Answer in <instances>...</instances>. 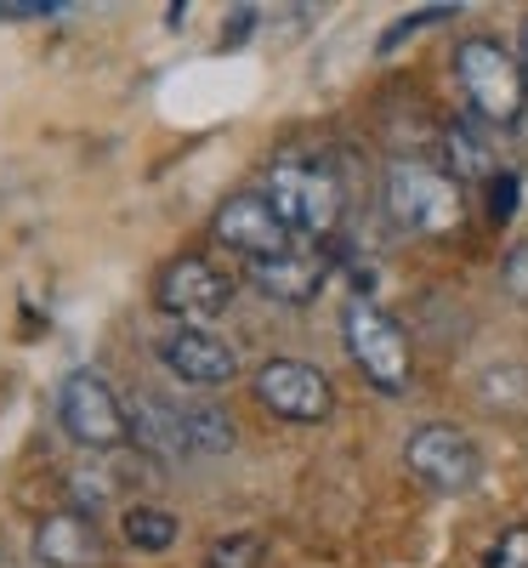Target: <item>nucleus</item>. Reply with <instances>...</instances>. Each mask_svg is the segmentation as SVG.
<instances>
[{
  "label": "nucleus",
  "instance_id": "obj_1",
  "mask_svg": "<svg viewBox=\"0 0 528 568\" xmlns=\"http://www.w3.org/2000/svg\"><path fill=\"white\" fill-rule=\"evenodd\" d=\"M262 194L273 200L284 227L307 233V240H329V233L342 227V211H347L342 176H335V165L318 160V154H284V160H273V176H267Z\"/></svg>",
  "mask_w": 528,
  "mask_h": 568
},
{
  "label": "nucleus",
  "instance_id": "obj_2",
  "mask_svg": "<svg viewBox=\"0 0 528 568\" xmlns=\"http://www.w3.org/2000/svg\"><path fill=\"white\" fill-rule=\"evenodd\" d=\"M455 80L471 103V120L484 125H517L528 109V69L495 34H471L455 45Z\"/></svg>",
  "mask_w": 528,
  "mask_h": 568
},
{
  "label": "nucleus",
  "instance_id": "obj_3",
  "mask_svg": "<svg viewBox=\"0 0 528 568\" xmlns=\"http://www.w3.org/2000/svg\"><path fill=\"white\" fill-rule=\"evenodd\" d=\"M342 342H347V358L358 364V375L375 393H387V398L409 393V382H415L409 336L387 307H375L369 296H353L347 313H342Z\"/></svg>",
  "mask_w": 528,
  "mask_h": 568
},
{
  "label": "nucleus",
  "instance_id": "obj_4",
  "mask_svg": "<svg viewBox=\"0 0 528 568\" xmlns=\"http://www.w3.org/2000/svg\"><path fill=\"white\" fill-rule=\"evenodd\" d=\"M387 211L404 233L444 240L460 227V182L426 160H393L387 165Z\"/></svg>",
  "mask_w": 528,
  "mask_h": 568
},
{
  "label": "nucleus",
  "instance_id": "obj_5",
  "mask_svg": "<svg viewBox=\"0 0 528 568\" xmlns=\"http://www.w3.org/2000/svg\"><path fill=\"white\" fill-rule=\"evenodd\" d=\"M58 426L85 449H114L131 438L125 404L98 369H69L58 382Z\"/></svg>",
  "mask_w": 528,
  "mask_h": 568
},
{
  "label": "nucleus",
  "instance_id": "obj_6",
  "mask_svg": "<svg viewBox=\"0 0 528 568\" xmlns=\"http://www.w3.org/2000/svg\"><path fill=\"white\" fill-rule=\"evenodd\" d=\"M256 404L278 420H291V426H324L329 409H335V387H329V375L307 358H267L256 369Z\"/></svg>",
  "mask_w": 528,
  "mask_h": 568
},
{
  "label": "nucleus",
  "instance_id": "obj_7",
  "mask_svg": "<svg viewBox=\"0 0 528 568\" xmlns=\"http://www.w3.org/2000/svg\"><path fill=\"white\" fill-rule=\"evenodd\" d=\"M404 466H409V478H420L426 489H438V495H466L477 478H484V455H477V444L460 433V426H444V420L415 426L409 444H404Z\"/></svg>",
  "mask_w": 528,
  "mask_h": 568
},
{
  "label": "nucleus",
  "instance_id": "obj_8",
  "mask_svg": "<svg viewBox=\"0 0 528 568\" xmlns=\"http://www.w3.org/2000/svg\"><path fill=\"white\" fill-rule=\"evenodd\" d=\"M154 302L176 324H205V318H216L233 302V278L211 256H176L154 278Z\"/></svg>",
  "mask_w": 528,
  "mask_h": 568
},
{
  "label": "nucleus",
  "instance_id": "obj_9",
  "mask_svg": "<svg viewBox=\"0 0 528 568\" xmlns=\"http://www.w3.org/2000/svg\"><path fill=\"white\" fill-rule=\"evenodd\" d=\"M211 233H216V245L238 251L251 267H256V262H273V256H284V251H296V233L284 227V216L273 211L267 194H233V200L216 211Z\"/></svg>",
  "mask_w": 528,
  "mask_h": 568
},
{
  "label": "nucleus",
  "instance_id": "obj_10",
  "mask_svg": "<svg viewBox=\"0 0 528 568\" xmlns=\"http://www.w3.org/2000/svg\"><path fill=\"white\" fill-rule=\"evenodd\" d=\"M160 364L187 387H227L238 375V353L216 336V329H200V324H176L154 342Z\"/></svg>",
  "mask_w": 528,
  "mask_h": 568
},
{
  "label": "nucleus",
  "instance_id": "obj_11",
  "mask_svg": "<svg viewBox=\"0 0 528 568\" xmlns=\"http://www.w3.org/2000/svg\"><path fill=\"white\" fill-rule=\"evenodd\" d=\"M131 420V444L149 455L154 466H176V460H194V438H187V404H171L160 393H142L125 404Z\"/></svg>",
  "mask_w": 528,
  "mask_h": 568
},
{
  "label": "nucleus",
  "instance_id": "obj_12",
  "mask_svg": "<svg viewBox=\"0 0 528 568\" xmlns=\"http://www.w3.org/2000/svg\"><path fill=\"white\" fill-rule=\"evenodd\" d=\"M34 557L45 568H103L109 557V540L98 529V517L69 506V511H52L34 524Z\"/></svg>",
  "mask_w": 528,
  "mask_h": 568
},
{
  "label": "nucleus",
  "instance_id": "obj_13",
  "mask_svg": "<svg viewBox=\"0 0 528 568\" xmlns=\"http://www.w3.org/2000/svg\"><path fill=\"white\" fill-rule=\"evenodd\" d=\"M251 278H256V291H262V296L302 307V302H313V296L324 291L329 262H324L318 251H284V256H273V262H256Z\"/></svg>",
  "mask_w": 528,
  "mask_h": 568
},
{
  "label": "nucleus",
  "instance_id": "obj_14",
  "mask_svg": "<svg viewBox=\"0 0 528 568\" xmlns=\"http://www.w3.org/2000/svg\"><path fill=\"white\" fill-rule=\"evenodd\" d=\"M444 160H449L455 182H495L500 176V160H495V142H489L484 120H455L444 131Z\"/></svg>",
  "mask_w": 528,
  "mask_h": 568
},
{
  "label": "nucleus",
  "instance_id": "obj_15",
  "mask_svg": "<svg viewBox=\"0 0 528 568\" xmlns=\"http://www.w3.org/2000/svg\"><path fill=\"white\" fill-rule=\"evenodd\" d=\"M120 529H125V546H136L142 557L171 551V546H176V535H182V524H176V517H171L165 506H125Z\"/></svg>",
  "mask_w": 528,
  "mask_h": 568
},
{
  "label": "nucleus",
  "instance_id": "obj_16",
  "mask_svg": "<svg viewBox=\"0 0 528 568\" xmlns=\"http://www.w3.org/2000/svg\"><path fill=\"white\" fill-rule=\"evenodd\" d=\"M187 438H194V460L227 455L233 449V420L216 404H187Z\"/></svg>",
  "mask_w": 528,
  "mask_h": 568
},
{
  "label": "nucleus",
  "instance_id": "obj_17",
  "mask_svg": "<svg viewBox=\"0 0 528 568\" xmlns=\"http://www.w3.org/2000/svg\"><path fill=\"white\" fill-rule=\"evenodd\" d=\"M262 557H267L262 535H227L211 546V568H262Z\"/></svg>",
  "mask_w": 528,
  "mask_h": 568
},
{
  "label": "nucleus",
  "instance_id": "obj_18",
  "mask_svg": "<svg viewBox=\"0 0 528 568\" xmlns=\"http://www.w3.org/2000/svg\"><path fill=\"white\" fill-rule=\"evenodd\" d=\"M484 568H528V524H511L495 546H489V562Z\"/></svg>",
  "mask_w": 528,
  "mask_h": 568
},
{
  "label": "nucleus",
  "instance_id": "obj_19",
  "mask_svg": "<svg viewBox=\"0 0 528 568\" xmlns=\"http://www.w3.org/2000/svg\"><path fill=\"white\" fill-rule=\"evenodd\" d=\"M69 12L63 0H0V23H29V18H58Z\"/></svg>",
  "mask_w": 528,
  "mask_h": 568
},
{
  "label": "nucleus",
  "instance_id": "obj_20",
  "mask_svg": "<svg viewBox=\"0 0 528 568\" xmlns=\"http://www.w3.org/2000/svg\"><path fill=\"white\" fill-rule=\"evenodd\" d=\"M511 211H517V171H500V176H495V200H489V216H495V222H506Z\"/></svg>",
  "mask_w": 528,
  "mask_h": 568
},
{
  "label": "nucleus",
  "instance_id": "obj_21",
  "mask_svg": "<svg viewBox=\"0 0 528 568\" xmlns=\"http://www.w3.org/2000/svg\"><path fill=\"white\" fill-rule=\"evenodd\" d=\"M506 291L528 302V245H517V251L506 256Z\"/></svg>",
  "mask_w": 528,
  "mask_h": 568
},
{
  "label": "nucleus",
  "instance_id": "obj_22",
  "mask_svg": "<svg viewBox=\"0 0 528 568\" xmlns=\"http://www.w3.org/2000/svg\"><path fill=\"white\" fill-rule=\"evenodd\" d=\"M449 12H455V7H426V12H420V18H404V23H398V29H393V34H387V45H398V40H404V34H415V29H426V23H444V18H449Z\"/></svg>",
  "mask_w": 528,
  "mask_h": 568
},
{
  "label": "nucleus",
  "instance_id": "obj_23",
  "mask_svg": "<svg viewBox=\"0 0 528 568\" xmlns=\"http://www.w3.org/2000/svg\"><path fill=\"white\" fill-rule=\"evenodd\" d=\"M522 69H528V23H522Z\"/></svg>",
  "mask_w": 528,
  "mask_h": 568
}]
</instances>
